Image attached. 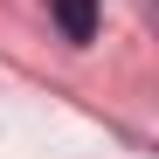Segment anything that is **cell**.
I'll use <instances>...</instances> for the list:
<instances>
[{"label":"cell","mask_w":159,"mask_h":159,"mask_svg":"<svg viewBox=\"0 0 159 159\" xmlns=\"http://www.w3.org/2000/svg\"><path fill=\"white\" fill-rule=\"evenodd\" d=\"M48 14H56L62 42H97V21H104V0H48Z\"/></svg>","instance_id":"1"}]
</instances>
